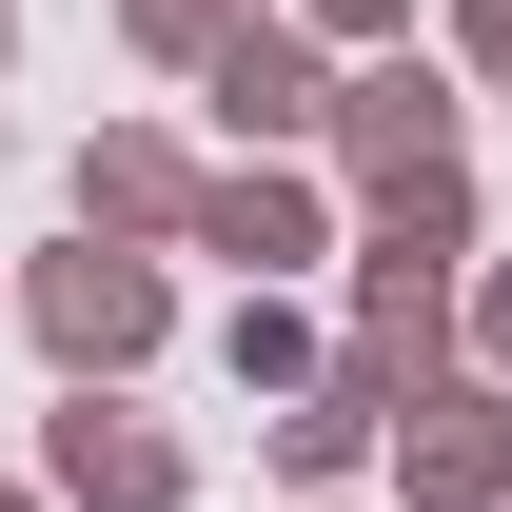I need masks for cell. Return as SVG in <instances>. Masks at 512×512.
Listing matches in <instances>:
<instances>
[{
  "mask_svg": "<svg viewBox=\"0 0 512 512\" xmlns=\"http://www.w3.org/2000/svg\"><path fill=\"white\" fill-rule=\"evenodd\" d=\"M0 316L60 355V394H119L138 355L178 335V276H158V256H119V237H60V256H20V276H0Z\"/></svg>",
  "mask_w": 512,
  "mask_h": 512,
  "instance_id": "obj_1",
  "label": "cell"
},
{
  "mask_svg": "<svg viewBox=\"0 0 512 512\" xmlns=\"http://www.w3.org/2000/svg\"><path fill=\"white\" fill-rule=\"evenodd\" d=\"M335 158H355V197H434V178H473V138H453V60H335Z\"/></svg>",
  "mask_w": 512,
  "mask_h": 512,
  "instance_id": "obj_2",
  "label": "cell"
},
{
  "mask_svg": "<svg viewBox=\"0 0 512 512\" xmlns=\"http://www.w3.org/2000/svg\"><path fill=\"white\" fill-rule=\"evenodd\" d=\"M394 394H414V375L335 335V355H316V394H276V414H256V453H276V493H296V512H335L355 473H375V434H394Z\"/></svg>",
  "mask_w": 512,
  "mask_h": 512,
  "instance_id": "obj_3",
  "label": "cell"
},
{
  "mask_svg": "<svg viewBox=\"0 0 512 512\" xmlns=\"http://www.w3.org/2000/svg\"><path fill=\"white\" fill-rule=\"evenodd\" d=\"M178 493H197V453L138 394H60L40 414V512H178Z\"/></svg>",
  "mask_w": 512,
  "mask_h": 512,
  "instance_id": "obj_4",
  "label": "cell"
},
{
  "mask_svg": "<svg viewBox=\"0 0 512 512\" xmlns=\"http://www.w3.org/2000/svg\"><path fill=\"white\" fill-rule=\"evenodd\" d=\"M375 453H394L414 512H512V394H493V375H414Z\"/></svg>",
  "mask_w": 512,
  "mask_h": 512,
  "instance_id": "obj_5",
  "label": "cell"
},
{
  "mask_svg": "<svg viewBox=\"0 0 512 512\" xmlns=\"http://www.w3.org/2000/svg\"><path fill=\"white\" fill-rule=\"evenodd\" d=\"M178 256H237V296H276L296 256H335V197L296 178V158H217L197 217H178Z\"/></svg>",
  "mask_w": 512,
  "mask_h": 512,
  "instance_id": "obj_6",
  "label": "cell"
},
{
  "mask_svg": "<svg viewBox=\"0 0 512 512\" xmlns=\"http://www.w3.org/2000/svg\"><path fill=\"white\" fill-rule=\"evenodd\" d=\"M197 99H217V138H237V158H296V138L335 119V60H316V40H296V20H276V0H256L237 40L197 60Z\"/></svg>",
  "mask_w": 512,
  "mask_h": 512,
  "instance_id": "obj_7",
  "label": "cell"
},
{
  "mask_svg": "<svg viewBox=\"0 0 512 512\" xmlns=\"http://www.w3.org/2000/svg\"><path fill=\"white\" fill-rule=\"evenodd\" d=\"M60 197H79V237H119V256H158V237L197 217V158H178L158 119H99V138L60 158Z\"/></svg>",
  "mask_w": 512,
  "mask_h": 512,
  "instance_id": "obj_8",
  "label": "cell"
},
{
  "mask_svg": "<svg viewBox=\"0 0 512 512\" xmlns=\"http://www.w3.org/2000/svg\"><path fill=\"white\" fill-rule=\"evenodd\" d=\"M316 355H335V335L296 316V296H237V316H217V375H237L256 414H276V394H316Z\"/></svg>",
  "mask_w": 512,
  "mask_h": 512,
  "instance_id": "obj_9",
  "label": "cell"
},
{
  "mask_svg": "<svg viewBox=\"0 0 512 512\" xmlns=\"http://www.w3.org/2000/svg\"><path fill=\"white\" fill-rule=\"evenodd\" d=\"M237 20H256V0H119V40H138V60H178V79L217 60V40H237Z\"/></svg>",
  "mask_w": 512,
  "mask_h": 512,
  "instance_id": "obj_10",
  "label": "cell"
},
{
  "mask_svg": "<svg viewBox=\"0 0 512 512\" xmlns=\"http://www.w3.org/2000/svg\"><path fill=\"white\" fill-rule=\"evenodd\" d=\"M276 20H296L316 60H394V40H414V0H276Z\"/></svg>",
  "mask_w": 512,
  "mask_h": 512,
  "instance_id": "obj_11",
  "label": "cell"
},
{
  "mask_svg": "<svg viewBox=\"0 0 512 512\" xmlns=\"http://www.w3.org/2000/svg\"><path fill=\"white\" fill-rule=\"evenodd\" d=\"M453 355L512 394V256H493V276H453Z\"/></svg>",
  "mask_w": 512,
  "mask_h": 512,
  "instance_id": "obj_12",
  "label": "cell"
},
{
  "mask_svg": "<svg viewBox=\"0 0 512 512\" xmlns=\"http://www.w3.org/2000/svg\"><path fill=\"white\" fill-rule=\"evenodd\" d=\"M453 79H493V99H512V0H453Z\"/></svg>",
  "mask_w": 512,
  "mask_h": 512,
  "instance_id": "obj_13",
  "label": "cell"
},
{
  "mask_svg": "<svg viewBox=\"0 0 512 512\" xmlns=\"http://www.w3.org/2000/svg\"><path fill=\"white\" fill-rule=\"evenodd\" d=\"M0 60H20V0H0Z\"/></svg>",
  "mask_w": 512,
  "mask_h": 512,
  "instance_id": "obj_14",
  "label": "cell"
},
{
  "mask_svg": "<svg viewBox=\"0 0 512 512\" xmlns=\"http://www.w3.org/2000/svg\"><path fill=\"white\" fill-rule=\"evenodd\" d=\"M0 512H40V493H20V473H0Z\"/></svg>",
  "mask_w": 512,
  "mask_h": 512,
  "instance_id": "obj_15",
  "label": "cell"
},
{
  "mask_svg": "<svg viewBox=\"0 0 512 512\" xmlns=\"http://www.w3.org/2000/svg\"><path fill=\"white\" fill-rule=\"evenodd\" d=\"M0 276H20V256H0Z\"/></svg>",
  "mask_w": 512,
  "mask_h": 512,
  "instance_id": "obj_16",
  "label": "cell"
},
{
  "mask_svg": "<svg viewBox=\"0 0 512 512\" xmlns=\"http://www.w3.org/2000/svg\"><path fill=\"white\" fill-rule=\"evenodd\" d=\"M335 512H355V493H335Z\"/></svg>",
  "mask_w": 512,
  "mask_h": 512,
  "instance_id": "obj_17",
  "label": "cell"
}]
</instances>
